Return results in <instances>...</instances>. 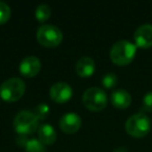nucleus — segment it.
Returning a JSON list of instances; mask_svg holds the SVG:
<instances>
[{
    "instance_id": "obj_1",
    "label": "nucleus",
    "mask_w": 152,
    "mask_h": 152,
    "mask_svg": "<svg viewBox=\"0 0 152 152\" xmlns=\"http://www.w3.org/2000/svg\"><path fill=\"white\" fill-rule=\"evenodd\" d=\"M137 53V46L128 40H120L112 46L110 57L118 66H126L133 61Z\"/></svg>"
},
{
    "instance_id": "obj_2",
    "label": "nucleus",
    "mask_w": 152,
    "mask_h": 152,
    "mask_svg": "<svg viewBox=\"0 0 152 152\" xmlns=\"http://www.w3.org/2000/svg\"><path fill=\"white\" fill-rule=\"evenodd\" d=\"M26 90L25 83L19 77H12L0 86V97L7 102H15L21 99Z\"/></svg>"
},
{
    "instance_id": "obj_3",
    "label": "nucleus",
    "mask_w": 152,
    "mask_h": 152,
    "mask_svg": "<svg viewBox=\"0 0 152 152\" xmlns=\"http://www.w3.org/2000/svg\"><path fill=\"white\" fill-rule=\"evenodd\" d=\"M151 128V122L145 113H137L130 116L125 123V130L129 135L143 137L148 134Z\"/></svg>"
},
{
    "instance_id": "obj_4",
    "label": "nucleus",
    "mask_w": 152,
    "mask_h": 152,
    "mask_svg": "<svg viewBox=\"0 0 152 152\" xmlns=\"http://www.w3.org/2000/svg\"><path fill=\"white\" fill-rule=\"evenodd\" d=\"M14 128L18 134H31L38 130L39 119L34 112L27 110H20L14 118Z\"/></svg>"
},
{
    "instance_id": "obj_5",
    "label": "nucleus",
    "mask_w": 152,
    "mask_h": 152,
    "mask_svg": "<svg viewBox=\"0 0 152 152\" xmlns=\"http://www.w3.org/2000/svg\"><path fill=\"white\" fill-rule=\"evenodd\" d=\"M83 103L89 110L99 112L107 105V96L102 89L98 87H92L83 92Z\"/></svg>"
},
{
    "instance_id": "obj_6",
    "label": "nucleus",
    "mask_w": 152,
    "mask_h": 152,
    "mask_svg": "<svg viewBox=\"0 0 152 152\" xmlns=\"http://www.w3.org/2000/svg\"><path fill=\"white\" fill-rule=\"evenodd\" d=\"M37 39L39 43L45 47H56L63 41V32L57 26L44 24L38 28Z\"/></svg>"
},
{
    "instance_id": "obj_7",
    "label": "nucleus",
    "mask_w": 152,
    "mask_h": 152,
    "mask_svg": "<svg viewBox=\"0 0 152 152\" xmlns=\"http://www.w3.org/2000/svg\"><path fill=\"white\" fill-rule=\"evenodd\" d=\"M49 95L53 101L57 102V103H65L71 99L72 95H73V90L69 83L58 81L51 86Z\"/></svg>"
},
{
    "instance_id": "obj_8",
    "label": "nucleus",
    "mask_w": 152,
    "mask_h": 152,
    "mask_svg": "<svg viewBox=\"0 0 152 152\" xmlns=\"http://www.w3.org/2000/svg\"><path fill=\"white\" fill-rule=\"evenodd\" d=\"M135 46L140 48H150L152 47V24L145 23L140 25L134 31L133 36Z\"/></svg>"
},
{
    "instance_id": "obj_9",
    "label": "nucleus",
    "mask_w": 152,
    "mask_h": 152,
    "mask_svg": "<svg viewBox=\"0 0 152 152\" xmlns=\"http://www.w3.org/2000/svg\"><path fill=\"white\" fill-rule=\"evenodd\" d=\"M81 126V118L76 113H67L59 120V127L66 133H75Z\"/></svg>"
},
{
    "instance_id": "obj_10",
    "label": "nucleus",
    "mask_w": 152,
    "mask_h": 152,
    "mask_svg": "<svg viewBox=\"0 0 152 152\" xmlns=\"http://www.w3.org/2000/svg\"><path fill=\"white\" fill-rule=\"evenodd\" d=\"M42 63L41 61L34 55H29L22 59L20 64V72L26 77H34L38 75V73L41 71Z\"/></svg>"
},
{
    "instance_id": "obj_11",
    "label": "nucleus",
    "mask_w": 152,
    "mask_h": 152,
    "mask_svg": "<svg viewBox=\"0 0 152 152\" xmlns=\"http://www.w3.org/2000/svg\"><path fill=\"white\" fill-rule=\"evenodd\" d=\"M75 71L80 77H90L95 72V61L90 56H83L76 63Z\"/></svg>"
},
{
    "instance_id": "obj_12",
    "label": "nucleus",
    "mask_w": 152,
    "mask_h": 152,
    "mask_svg": "<svg viewBox=\"0 0 152 152\" xmlns=\"http://www.w3.org/2000/svg\"><path fill=\"white\" fill-rule=\"evenodd\" d=\"M110 101L113 105L120 110L127 108L131 103V95L124 89H118L110 95Z\"/></svg>"
},
{
    "instance_id": "obj_13",
    "label": "nucleus",
    "mask_w": 152,
    "mask_h": 152,
    "mask_svg": "<svg viewBox=\"0 0 152 152\" xmlns=\"http://www.w3.org/2000/svg\"><path fill=\"white\" fill-rule=\"evenodd\" d=\"M39 140L44 145H52L56 140V131L51 124H42L38 128Z\"/></svg>"
},
{
    "instance_id": "obj_14",
    "label": "nucleus",
    "mask_w": 152,
    "mask_h": 152,
    "mask_svg": "<svg viewBox=\"0 0 152 152\" xmlns=\"http://www.w3.org/2000/svg\"><path fill=\"white\" fill-rule=\"evenodd\" d=\"M26 152H46L45 146L40 140L38 139H29L25 146Z\"/></svg>"
},
{
    "instance_id": "obj_15",
    "label": "nucleus",
    "mask_w": 152,
    "mask_h": 152,
    "mask_svg": "<svg viewBox=\"0 0 152 152\" xmlns=\"http://www.w3.org/2000/svg\"><path fill=\"white\" fill-rule=\"evenodd\" d=\"M51 10L48 4H39L36 9V17L40 22H45L49 19Z\"/></svg>"
},
{
    "instance_id": "obj_16",
    "label": "nucleus",
    "mask_w": 152,
    "mask_h": 152,
    "mask_svg": "<svg viewBox=\"0 0 152 152\" xmlns=\"http://www.w3.org/2000/svg\"><path fill=\"white\" fill-rule=\"evenodd\" d=\"M102 85L106 89H112V88L116 87L118 83V76L113 72H108V73L104 74L101 80Z\"/></svg>"
},
{
    "instance_id": "obj_17",
    "label": "nucleus",
    "mask_w": 152,
    "mask_h": 152,
    "mask_svg": "<svg viewBox=\"0 0 152 152\" xmlns=\"http://www.w3.org/2000/svg\"><path fill=\"white\" fill-rule=\"evenodd\" d=\"M49 112H50V107L46 103H40L36 106V108L34 110V114L36 115L39 120H44L48 116Z\"/></svg>"
},
{
    "instance_id": "obj_18",
    "label": "nucleus",
    "mask_w": 152,
    "mask_h": 152,
    "mask_svg": "<svg viewBox=\"0 0 152 152\" xmlns=\"http://www.w3.org/2000/svg\"><path fill=\"white\" fill-rule=\"evenodd\" d=\"M11 17V7L7 3L0 1V25L7 22Z\"/></svg>"
},
{
    "instance_id": "obj_19",
    "label": "nucleus",
    "mask_w": 152,
    "mask_h": 152,
    "mask_svg": "<svg viewBox=\"0 0 152 152\" xmlns=\"http://www.w3.org/2000/svg\"><path fill=\"white\" fill-rule=\"evenodd\" d=\"M141 113L144 112H152V91H149L145 94L143 97V102H142Z\"/></svg>"
},
{
    "instance_id": "obj_20",
    "label": "nucleus",
    "mask_w": 152,
    "mask_h": 152,
    "mask_svg": "<svg viewBox=\"0 0 152 152\" xmlns=\"http://www.w3.org/2000/svg\"><path fill=\"white\" fill-rule=\"evenodd\" d=\"M16 141H17V144L19 146H21V147H25L26 144H27V142L29 141V139L27 137V135L18 134V137H17V139H16Z\"/></svg>"
},
{
    "instance_id": "obj_21",
    "label": "nucleus",
    "mask_w": 152,
    "mask_h": 152,
    "mask_svg": "<svg viewBox=\"0 0 152 152\" xmlns=\"http://www.w3.org/2000/svg\"><path fill=\"white\" fill-rule=\"evenodd\" d=\"M113 152H128V149L126 147H117Z\"/></svg>"
}]
</instances>
